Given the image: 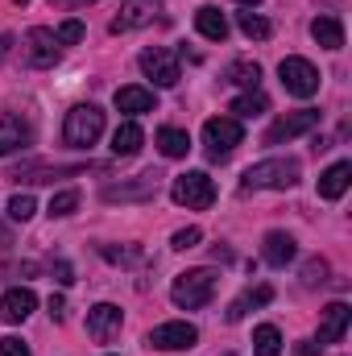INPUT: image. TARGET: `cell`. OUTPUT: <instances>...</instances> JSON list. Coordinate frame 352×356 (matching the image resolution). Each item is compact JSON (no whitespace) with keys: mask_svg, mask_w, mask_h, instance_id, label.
Here are the masks:
<instances>
[{"mask_svg":"<svg viewBox=\"0 0 352 356\" xmlns=\"http://www.w3.org/2000/svg\"><path fill=\"white\" fill-rule=\"evenodd\" d=\"M141 141H145L141 124H137V120H125V124L112 133V154H116V158H133V154L141 149Z\"/></svg>","mask_w":352,"mask_h":356,"instance_id":"21","label":"cell"},{"mask_svg":"<svg viewBox=\"0 0 352 356\" xmlns=\"http://www.w3.org/2000/svg\"><path fill=\"white\" fill-rule=\"evenodd\" d=\"M141 71H145L158 88H175V83H178V54H175V50L154 46V50H145V54H141Z\"/></svg>","mask_w":352,"mask_h":356,"instance_id":"9","label":"cell"},{"mask_svg":"<svg viewBox=\"0 0 352 356\" xmlns=\"http://www.w3.org/2000/svg\"><path fill=\"white\" fill-rule=\"evenodd\" d=\"M33 211H38V203H33V195H13V199H8V216H13L17 224H25V220H33Z\"/></svg>","mask_w":352,"mask_h":356,"instance_id":"28","label":"cell"},{"mask_svg":"<svg viewBox=\"0 0 352 356\" xmlns=\"http://www.w3.org/2000/svg\"><path fill=\"white\" fill-rule=\"evenodd\" d=\"M298 356H319V353H315V344H303V348H298Z\"/></svg>","mask_w":352,"mask_h":356,"instance_id":"38","label":"cell"},{"mask_svg":"<svg viewBox=\"0 0 352 356\" xmlns=\"http://www.w3.org/2000/svg\"><path fill=\"white\" fill-rule=\"evenodd\" d=\"M158 149H162V158H186L191 137L182 129H158Z\"/></svg>","mask_w":352,"mask_h":356,"instance_id":"23","label":"cell"},{"mask_svg":"<svg viewBox=\"0 0 352 356\" xmlns=\"http://www.w3.org/2000/svg\"><path fill=\"white\" fill-rule=\"evenodd\" d=\"M83 33H88V29H83V21H75V17H71V21H63V25L54 29L58 46H75V42H83Z\"/></svg>","mask_w":352,"mask_h":356,"instance_id":"29","label":"cell"},{"mask_svg":"<svg viewBox=\"0 0 352 356\" xmlns=\"http://www.w3.org/2000/svg\"><path fill=\"white\" fill-rule=\"evenodd\" d=\"M170 199L178 207H191V211H203L216 203V182L203 175V170H191V175H178L170 186Z\"/></svg>","mask_w":352,"mask_h":356,"instance_id":"5","label":"cell"},{"mask_svg":"<svg viewBox=\"0 0 352 356\" xmlns=\"http://www.w3.org/2000/svg\"><path fill=\"white\" fill-rule=\"evenodd\" d=\"M199 241H203V232H199V228H182V232H175L170 249H178V253H186V249H195Z\"/></svg>","mask_w":352,"mask_h":356,"instance_id":"33","label":"cell"},{"mask_svg":"<svg viewBox=\"0 0 352 356\" xmlns=\"http://www.w3.org/2000/svg\"><path fill=\"white\" fill-rule=\"evenodd\" d=\"M253 356H282V332L273 327V323H262L257 332H253Z\"/></svg>","mask_w":352,"mask_h":356,"instance_id":"24","label":"cell"},{"mask_svg":"<svg viewBox=\"0 0 352 356\" xmlns=\"http://www.w3.org/2000/svg\"><path fill=\"white\" fill-rule=\"evenodd\" d=\"M241 141H245V129H241L237 116H211V120L203 124V145H207V158H211V162L232 158V149H237Z\"/></svg>","mask_w":352,"mask_h":356,"instance_id":"4","label":"cell"},{"mask_svg":"<svg viewBox=\"0 0 352 356\" xmlns=\"http://www.w3.org/2000/svg\"><path fill=\"white\" fill-rule=\"evenodd\" d=\"M195 29H199L207 42H224V38H228V21H224V13H220L216 4H203V8L195 13Z\"/></svg>","mask_w":352,"mask_h":356,"instance_id":"19","label":"cell"},{"mask_svg":"<svg viewBox=\"0 0 352 356\" xmlns=\"http://www.w3.org/2000/svg\"><path fill=\"white\" fill-rule=\"evenodd\" d=\"M29 141H33V129H29L21 116H4V120H0V158L25 149Z\"/></svg>","mask_w":352,"mask_h":356,"instance_id":"16","label":"cell"},{"mask_svg":"<svg viewBox=\"0 0 352 356\" xmlns=\"http://www.w3.org/2000/svg\"><path fill=\"white\" fill-rule=\"evenodd\" d=\"M241 29H245V38H257V42L269 38V21L257 17V13H241Z\"/></svg>","mask_w":352,"mask_h":356,"instance_id":"30","label":"cell"},{"mask_svg":"<svg viewBox=\"0 0 352 356\" xmlns=\"http://www.w3.org/2000/svg\"><path fill=\"white\" fill-rule=\"evenodd\" d=\"M232 112H237V120H241V116H245V120H249V116H262V112H269V99H265L262 91H245V95L232 99Z\"/></svg>","mask_w":352,"mask_h":356,"instance_id":"26","label":"cell"},{"mask_svg":"<svg viewBox=\"0 0 352 356\" xmlns=\"http://www.w3.org/2000/svg\"><path fill=\"white\" fill-rule=\"evenodd\" d=\"M0 356H29V344L17 340V336H4L0 340Z\"/></svg>","mask_w":352,"mask_h":356,"instance_id":"35","label":"cell"},{"mask_svg":"<svg viewBox=\"0 0 352 356\" xmlns=\"http://www.w3.org/2000/svg\"><path fill=\"white\" fill-rule=\"evenodd\" d=\"M323 282H328V261L323 257H311L303 266V286H323Z\"/></svg>","mask_w":352,"mask_h":356,"instance_id":"32","label":"cell"},{"mask_svg":"<svg viewBox=\"0 0 352 356\" xmlns=\"http://www.w3.org/2000/svg\"><path fill=\"white\" fill-rule=\"evenodd\" d=\"M352 182V162H336L319 175V199H340Z\"/></svg>","mask_w":352,"mask_h":356,"instance_id":"18","label":"cell"},{"mask_svg":"<svg viewBox=\"0 0 352 356\" xmlns=\"http://www.w3.org/2000/svg\"><path fill=\"white\" fill-rule=\"evenodd\" d=\"M195 340H199V332H195V323H186V319L158 323V327L150 332V344H154L158 353H182V348H191Z\"/></svg>","mask_w":352,"mask_h":356,"instance_id":"8","label":"cell"},{"mask_svg":"<svg viewBox=\"0 0 352 356\" xmlns=\"http://www.w3.org/2000/svg\"><path fill=\"white\" fill-rule=\"evenodd\" d=\"M120 323H125V315H120V307H112V302H95L88 311V336L95 344H108V340L120 332Z\"/></svg>","mask_w":352,"mask_h":356,"instance_id":"10","label":"cell"},{"mask_svg":"<svg viewBox=\"0 0 352 356\" xmlns=\"http://www.w3.org/2000/svg\"><path fill=\"white\" fill-rule=\"evenodd\" d=\"M99 253L108 257V261H141V249H112V245H99Z\"/></svg>","mask_w":352,"mask_h":356,"instance_id":"34","label":"cell"},{"mask_svg":"<svg viewBox=\"0 0 352 356\" xmlns=\"http://www.w3.org/2000/svg\"><path fill=\"white\" fill-rule=\"evenodd\" d=\"M75 207H79V191H58L50 199V216H71Z\"/></svg>","mask_w":352,"mask_h":356,"instance_id":"31","label":"cell"},{"mask_svg":"<svg viewBox=\"0 0 352 356\" xmlns=\"http://www.w3.org/2000/svg\"><path fill=\"white\" fill-rule=\"evenodd\" d=\"M294 182H298V162L294 158H265V162L245 170V186L249 191H286Z\"/></svg>","mask_w":352,"mask_h":356,"instance_id":"2","label":"cell"},{"mask_svg":"<svg viewBox=\"0 0 352 356\" xmlns=\"http://www.w3.org/2000/svg\"><path fill=\"white\" fill-rule=\"evenodd\" d=\"M158 178L154 170H145V175H137V182H120V186H104V203H133V199H154L158 195Z\"/></svg>","mask_w":352,"mask_h":356,"instance_id":"13","label":"cell"},{"mask_svg":"<svg viewBox=\"0 0 352 356\" xmlns=\"http://www.w3.org/2000/svg\"><path fill=\"white\" fill-rule=\"evenodd\" d=\"M116 108H120V112H129V116L154 112V91H150V88H120V91H116Z\"/></svg>","mask_w":352,"mask_h":356,"instance_id":"22","label":"cell"},{"mask_svg":"<svg viewBox=\"0 0 352 356\" xmlns=\"http://www.w3.org/2000/svg\"><path fill=\"white\" fill-rule=\"evenodd\" d=\"M99 133H104V112H99L95 104H75V108L67 112V124H63V141H67V145L88 149V145L99 141Z\"/></svg>","mask_w":352,"mask_h":356,"instance_id":"3","label":"cell"},{"mask_svg":"<svg viewBox=\"0 0 352 356\" xmlns=\"http://www.w3.org/2000/svg\"><path fill=\"white\" fill-rule=\"evenodd\" d=\"M33 307H38V294H33L29 286H13V290H4V298H0V315H4L8 323H25V319L33 315Z\"/></svg>","mask_w":352,"mask_h":356,"instance_id":"14","label":"cell"},{"mask_svg":"<svg viewBox=\"0 0 352 356\" xmlns=\"http://www.w3.org/2000/svg\"><path fill=\"white\" fill-rule=\"evenodd\" d=\"M349 323H352L349 302H328V307L319 311V344H340L344 332H349Z\"/></svg>","mask_w":352,"mask_h":356,"instance_id":"11","label":"cell"},{"mask_svg":"<svg viewBox=\"0 0 352 356\" xmlns=\"http://www.w3.org/2000/svg\"><path fill=\"white\" fill-rule=\"evenodd\" d=\"M269 298H273V290H269V286H257V290H253V294H245V298H237V302H232V307H228V323H241V319H245V311H249V307H265V302H269Z\"/></svg>","mask_w":352,"mask_h":356,"instance_id":"25","label":"cell"},{"mask_svg":"<svg viewBox=\"0 0 352 356\" xmlns=\"http://www.w3.org/2000/svg\"><path fill=\"white\" fill-rule=\"evenodd\" d=\"M50 4H58V8H79V4H91V0H50Z\"/></svg>","mask_w":352,"mask_h":356,"instance_id":"37","label":"cell"},{"mask_svg":"<svg viewBox=\"0 0 352 356\" xmlns=\"http://www.w3.org/2000/svg\"><path fill=\"white\" fill-rule=\"evenodd\" d=\"M262 257L273 269L290 266V261H294V236H290V232H269L265 245H262Z\"/></svg>","mask_w":352,"mask_h":356,"instance_id":"17","label":"cell"},{"mask_svg":"<svg viewBox=\"0 0 352 356\" xmlns=\"http://www.w3.org/2000/svg\"><path fill=\"white\" fill-rule=\"evenodd\" d=\"M228 83L257 91V83H262V67H257V63H232V67H228Z\"/></svg>","mask_w":352,"mask_h":356,"instance_id":"27","label":"cell"},{"mask_svg":"<svg viewBox=\"0 0 352 356\" xmlns=\"http://www.w3.org/2000/svg\"><path fill=\"white\" fill-rule=\"evenodd\" d=\"M315 124H319V112H315V108L290 112V116H282V120H273V124L265 129V145H282V141H294V137L311 133Z\"/></svg>","mask_w":352,"mask_h":356,"instance_id":"7","label":"cell"},{"mask_svg":"<svg viewBox=\"0 0 352 356\" xmlns=\"http://www.w3.org/2000/svg\"><path fill=\"white\" fill-rule=\"evenodd\" d=\"M311 38H315L323 50H340V46H344V25H340V17H315V21H311Z\"/></svg>","mask_w":352,"mask_h":356,"instance_id":"20","label":"cell"},{"mask_svg":"<svg viewBox=\"0 0 352 356\" xmlns=\"http://www.w3.org/2000/svg\"><path fill=\"white\" fill-rule=\"evenodd\" d=\"M63 315H67V298H63V294H50V319L58 323Z\"/></svg>","mask_w":352,"mask_h":356,"instance_id":"36","label":"cell"},{"mask_svg":"<svg viewBox=\"0 0 352 356\" xmlns=\"http://www.w3.org/2000/svg\"><path fill=\"white\" fill-rule=\"evenodd\" d=\"M154 13H158V4H154V0H125L120 17L112 21V33H129V29H141V25H150V21H154Z\"/></svg>","mask_w":352,"mask_h":356,"instance_id":"15","label":"cell"},{"mask_svg":"<svg viewBox=\"0 0 352 356\" xmlns=\"http://www.w3.org/2000/svg\"><path fill=\"white\" fill-rule=\"evenodd\" d=\"M216 286H220V273L207 269V266H199V269L178 273L175 286H170V298H175V307H182V311H199V307L211 302Z\"/></svg>","mask_w":352,"mask_h":356,"instance_id":"1","label":"cell"},{"mask_svg":"<svg viewBox=\"0 0 352 356\" xmlns=\"http://www.w3.org/2000/svg\"><path fill=\"white\" fill-rule=\"evenodd\" d=\"M237 4H257V0H237Z\"/></svg>","mask_w":352,"mask_h":356,"instance_id":"39","label":"cell"},{"mask_svg":"<svg viewBox=\"0 0 352 356\" xmlns=\"http://www.w3.org/2000/svg\"><path fill=\"white\" fill-rule=\"evenodd\" d=\"M25 46H29V63H33V67H54V63H58V38H54V29L33 25V29L25 33Z\"/></svg>","mask_w":352,"mask_h":356,"instance_id":"12","label":"cell"},{"mask_svg":"<svg viewBox=\"0 0 352 356\" xmlns=\"http://www.w3.org/2000/svg\"><path fill=\"white\" fill-rule=\"evenodd\" d=\"M278 75H282V88L290 91V95H298V99H311V95L319 91V71H315V63H307V58H298V54L282 58V63H278Z\"/></svg>","mask_w":352,"mask_h":356,"instance_id":"6","label":"cell"}]
</instances>
